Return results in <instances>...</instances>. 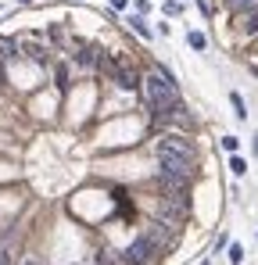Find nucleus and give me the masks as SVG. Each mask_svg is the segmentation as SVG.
<instances>
[{"label": "nucleus", "mask_w": 258, "mask_h": 265, "mask_svg": "<svg viewBox=\"0 0 258 265\" xmlns=\"http://www.w3.org/2000/svg\"><path fill=\"white\" fill-rule=\"evenodd\" d=\"M158 162H161V172H172V176H194V143L187 136H176L168 133L158 140Z\"/></svg>", "instance_id": "obj_1"}, {"label": "nucleus", "mask_w": 258, "mask_h": 265, "mask_svg": "<svg viewBox=\"0 0 258 265\" xmlns=\"http://www.w3.org/2000/svg\"><path fill=\"white\" fill-rule=\"evenodd\" d=\"M144 93H147V104H151V111L161 119V115H168L172 108H180V93H176V86H172V79L165 72H151L147 79H144Z\"/></svg>", "instance_id": "obj_2"}, {"label": "nucleus", "mask_w": 258, "mask_h": 265, "mask_svg": "<svg viewBox=\"0 0 258 265\" xmlns=\"http://www.w3.org/2000/svg\"><path fill=\"white\" fill-rule=\"evenodd\" d=\"M101 68H104L111 79L118 83V90H137V86H140L137 72L129 68V61H125V58H101Z\"/></svg>", "instance_id": "obj_3"}, {"label": "nucleus", "mask_w": 258, "mask_h": 265, "mask_svg": "<svg viewBox=\"0 0 258 265\" xmlns=\"http://www.w3.org/2000/svg\"><path fill=\"white\" fill-rule=\"evenodd\" d=\"M158 254H161V251H158L151 240H144V237H140V240H133V244L122 251V265H154V261H158Z\"/></svg>", "instance_id": "obj_4"}, {"label": "nucleus", "mask_w": 258, "mask_h": 265, "mask_svg": "<svg viewBox=\"0 0 258 265\" xmlns=\"http://www.w3.org/2000/svg\"><path fill=\"white\" fill-rule=\"evenodd\" d=\"M183 215H187V197H168V194L158 197V219H165V222H180Z\"/></svg>", "instance_id": "obj_5"}, {"label": "nucleus", "mask_w": 258, "mask_h": 265, "mask_svg": "<svg viewBox=\"0 0 258 265\" xmlns=\"http://www.w3.org/2000/svg\"><path fill=\"white\" fill-rule=\"evenodd\" d=\"M144 240H151L158 251H165V247L172 244V230H168V222H165V219H151V222L144 226Z\"/></svg>", "instance_id": "obj_6"}, {"label": "nucleus", "mask_w": 258, "mask_h": 265, "mask_svg": "<svg viewBox=\"0 0 258 265\" xmlns=\"http://www.w3.org/2000/svg\"><path fill=\"white\" fill-rule=\"evenodd\" d=\"M158 183H161V194H168V197H187V190H190V179L172 176V172H158Z\"/></svg>", "instance_id": "obj_7"}, {"label": "nucleus", "mask_w": 258, "mask_h": 265, "mask_svg": "<svg viewBox=\"0 0 258 265\" xmlns=\"http://www.w3.org/2000/svg\"><path fill=\"white\" fill-rule=\"evenodd\" d=\"M237 32H244V36L258 32V8H247V11L237 15Z\"/></svg>", "instance_id": "obj_8"}, {"label": "nucleus", "mask_w": 258, "mask_h": 265, "mask_svg": "<svg viewBox=\"0 0 258 265\" xmlns=\"http://www.w3.org/2000/svg\"><path fill=\"white\" fill-rule=\"evenodd\" d=\"M75 65H79V68H97L101 58H97L94 47H79V50H75Z\"/></svg>", "instance_id": "obj_9"}, {"label": "nucleus", "mask_w": 258, "mask_h": 265, "mask_svg": "<svg viewBox=\"0 0 258 265\" xmlns=\"http://www.w3.org/2000/svg\"><path fill=\"white\" fill-rule=\"evenodd\" d=\"M129 25H133L144 40H151V29H147V22H144V15H129Z\"/></svg>", "instance_id": "obj_10"}, {"label": "nucleus", "mask_w": 258, "mask_h": 265, "mask_svg": "<svg viewBox=\"0 0 258 265\" xmlns=\"http://www.w3.org/2000/svg\"><path fill=\"white\" fill-rule=\"evenodd\" d=\"M223 4H226L230 11L240 15V11H247V8H258V0H223Z\"/></svg>", "instance_id": "obj_11"}, {"label": "nucleus", "mask_w": 258, "mask_h": 265, "mask_svg": "<svg viewBox=\"0 0 258 265\" xmlns=\"http://www.w3.org/2000/svg\"><path fill=\"white\" fill-rule=\"evenodd\" d=\"M230 104H233V111H237V119H247V108H244V97H240V93H230Z\"/></svg>", "instance_id": "obj_12"}, {"label": "nucleus", "mask_w": 258, "mask_h": 265, "mask_svg": "<svg viewBox=\"0 0 258 265\" xmlns=\"http://www.w3.org/2000/svg\"><path fill=\"white\" fill-rule=\"evenodd\" d=\"M29 47V58L32 61H47V50H43V43H25Z\"/></svg>", "instance_id": "obj_13"}, {"label": "nucleus", "mask_w": 258, "mask_h": 265, "mask_svg": "<svg viewBox=\"0 0 258 265\" xmlns=\"http://www.w3.org/2000/svg\"><path fill=\"white\" fill-rule=\"evenodd\" d=\"M230 169H233V176H244V172H247V162L233 154V158H230Z\"/></svg>", "instance_id": "obj_14"}, {"label": "nucleus", "mask_w": 258, "mask_h": 265, "mask_svg": "<svg viewBox=\"0 0 258 265\" xmlns=\"http://www.w3.org/2000/svg\"><path fill=\"white\" fill-rule=\"evenodd\" d=\"M187 43H190L194 50H204V32H190V36H187Z\"/></svg>", "instance_id": "obj_15"}, {"label": "nucleus", "mask_w": 258, "mask_h": 265, "mask_svg": "<svg viewBox=\"0 0 258 265\" xmlns=\"http://www.w3.org/2000/svg\"><path fill=\"white\" fill-rule=\"evenodd\" d=\"M230 261H233V265L244 261V247H240V244H230Z\"/></svg>", "instance_id": "obj_16"}, {"label": "nucleus", "mask_w": 258, "mask_h": 265, "mask_svg": "<svg viewBox=\"0 0 258 265\" xmlns=\"http://www.w3.org/2000/svg\"><path fill=\"white\" fill-rule=\"evenodd\" d=\"M58 86H61V90H65V86H68V68H65V65H61V68H58Z\"/></svg>", "instance_id": "obj_17"}, {"label": "nucleus", "mask_w": 258, "mask_h": 265, "mask_svg": "<svg viewBox=\"0 0 258 265\" xmlns=\"http://www.w3.org/2000/svg\"><path fill=\"white\" fill-rule=\"evenodd\" d=\"M237 143H240L237 136H226V140H223V147H226V150H237Z\"/></svg>", "instance_id": "obj_18"}, {"label": "nucleus", "mask_w": 258, "mask_h": 265, "mask_svg": "<svg viewBox=\"0 0 258 265\" xmlns=\"http://www.w3.org/2000/svg\"><path fill=\"white\" fill-rule=\"evenodd\" d=\"M125 4H129V0H111V8H115V11H125Z\"/></svg>", "instance_id": "obj_19"}, {"label": "nucleus", "mask_w": 258, "mask_h": 265, "mask_svg": "<svg viewBox=\"0 0 258 265\" xmlns=\"http://www.w3.org/2000/svg\"><path fill=\"white\" fill-rule=\"evenodd\" d=\"M0 265H11V251H0Z\"/></svg>", "instance_id": "obj_20"}, {"label": "nucleus", "mask_w": 258, "mask_h": 265, "mask_svg": "<svg viewBox=\"0 0 258 265\" xmlns=\"http://www.w3.org/2000/svg\"><path fill=\"white\" fill-rule=\"evenodd\" d=\"M25 265H39V261H25Z\"/></svg>", "instance_id": "obj_21"}, {"label": "nucleus", "mask_w": 258, "mask_h": 265, "mask_svg": "<svg viewBox=\"0 0 258 265\" xmlns=\"http://www.w3.org/2000/svg\"><path fill=\"white\" fill-rule=\"evenodd\" d=\"M18 4H29V0H18Z\"/></svg>", "instance_id": "obj_22"}]
</instances>
